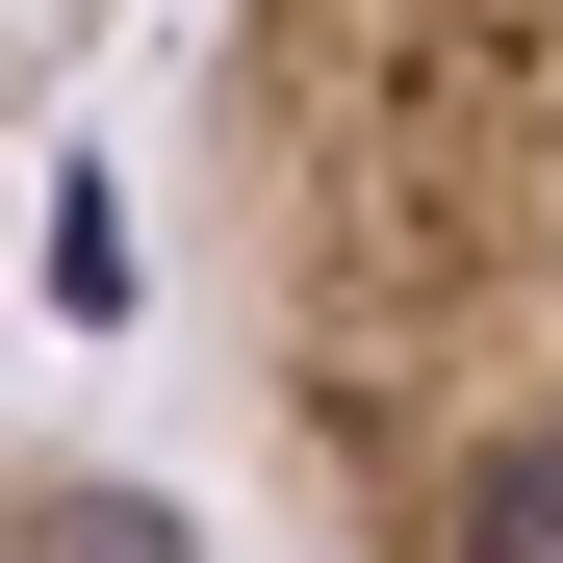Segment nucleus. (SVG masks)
I'll return each mask as SVG.
<instances>
[{"instance_id": "nucleus-1", "label": "nucleus", "mask_w": 563, "mask_h": 563, "mask_svg": "<svg viewBox=\"0 0 563 563\" xmlns=\"http://www.w3.org/2000/svg\"><path fill=\"white\" fill-rule=\"evenodd\" d=\"M206 282L333 563H563V0H206Z\"/></svg>"}, {"instance_id": "nucleus-2", "label": "nucleus", "mask_w": 563, "mask_h": 563, "mask_svg": "<svg viewBox=\"0 0 563 563\" xmlns=\"http://www.w3.org/2000/svg\"><path fill=\"white\" fill-rule=\"evenodd\" d=\"M0 563H231V538L129 461H0Z\"/></svg>"}]
</instances>
